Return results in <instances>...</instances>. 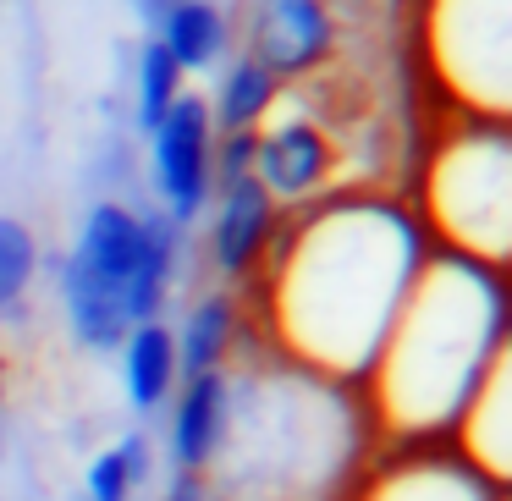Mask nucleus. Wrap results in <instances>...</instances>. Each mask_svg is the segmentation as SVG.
Instances as JSON below:
<instances>
[{"label":"nucleus","mask_w":512,"mask_h":501,"mask_svg":"<svg viewBox=\"0 0 512 501\" xmlns=\"http://www.w3.org/2000/svg\"><path fill=\"white\" fill-rule=\"evenodd\" d=\"M424 254L430 243L397 193L358 188L281 210L265 265L243 287L254 342L331 386H358Z\"/></svg>","instance_id":"1"},{"label":"nucleus","mask_w":512,"mask_h":501,"mask_svg":"<svg viewBox=\"0 0 512 501\" xmlns=\"http://www.w3.org/2000/svg\"><path fill=\"white\" fill-rule=\"evenodd\" d=\"M501 353H507V276L430 248L375 364L353 386L375 446L446 441Z\"/></svg>","instance_id":"2"},{"label":"nucleus","mask_w":512,"mask_h":501,"mask_svg":"<svg viewBox=\"0 0 512 501\" xmlns=\"http://www.w3.org/2000/svg\"><path fill=\"white\" fill-rule=\"evenodd\" d=\"M232 413L210 485L221 501H331L375 446L353 386L309 375L248 342L226 364Z\"/></svg>","instance_id":"3"},{"label":"nucleus","mask_w":512,"mask_h":501,"mask_svg":"<svg viewBox=\"0 0 512 501\" xmlns=\"http://www.w3.org/2000/svg\"><path fill=\"white\" fill-rule=\"evenodd\" d=\"M408 210L435 254L507 276L512 248V138L507 122L441 111L424 138Z\"/></svg>","instance_id":"4"},{"label":"nucleus","mask_w":512,"mask_h":501,"mask_svg":"<svg viewBox=\"0 0 512 501\" xmlns=\"http://www.w3.org/2000/svg\"><path fill=\"white\" fill-rule=\"evenodd\" d=\"M419 72L441 111L507 122L512 111V0H419Z\"/></svg>","instance_id":"5"},{"label":"nucleus","mask_w":512,"mask_h":501,"mask_svg":"<svg viewBox=\"0 0 512 501\" xmlns=\"http://www.w3.org/2000/svg\"><path fill=\"white\" fill-rule=\"evenodd\" d=\"M144 259V210L122 199L89 204L78 243L61 259V309L83 353H116L133 331V276Z\"/></svg>","instance_id":"6"},{"label":"nucleus","mask_w":512,"mask_h":501,"mask_svg":"<svg viewBox=\"0 0 512 501\" xmlns=\"http://www.w3.org/2000/svg\"><path fill=\"white\" fill-rule=\"evenodd\" d=\"M347 155H353L347 127H331V111L314 105L303 89H281L276 111L254 127V182L281 210H303L331 193H358L347 188Z\"/></svg>","instance_id":"7"},{"label":"nucleus","mask_w":512,"mask_h":501,"mask_svg":"<svg viewBox=\"0 0 512 501\" xmlns=\"http://www.w3.org/2000/svg\"><path fill=\"white\" fill-rule=\"evenodd\" d=\"M243 56L281 89L314 83L342 56V12L331 0H254L243 17Z\"/></svg>","instance_id":"8"},{"label":"nucleus","mask_w":512,"mask_h":501,"mask_svg":"<svg viewBox=\"0 0 512 501\" xmlns=\"http://www.w3.org/2000/svg\"><path fill=\"white\" fill-rule=\"evenodd\" d=\"M149 138V188L160 199V215L177 226L204 221L215 199V122L204 94H182Z\"/></svg>","instance_id":"9"},{"label":"nucleus","mask_w":512,"mask_h":501,"mask_svg":"<svg viewBox=\"0 0 512 501\" xmlns=\"http://www.w3.org/2000/svg\"><path fill=\"white\" fill-rule=\"evenodd\" d=\"M353 501H507V485L485 479L446 441L380 446V457L358 474Z\"/></svg>","instance_id":"10"},{"label":"nucleus","mask_w":512,"mask_h":501,"mask_svg":"<svg viewBox=\"0 0 512 501\" xmlns=\"http://www.w3.org/2000/svg\"><path fill=\"white\" fill-rule=\"evenodd\" d=\"M204 215H210V237H204L210 270L221 276V287L243 292L270 254V237H276V226H281V204L270 199L254 177H243V182L215 188V199Z\"/></svg>","instance_id":"11"},{"label":"nucleus","mask_w":512,"mask_h":501,"mask_svg":"<svg viewBox=\"0 0 512 501\" xmlns=\"http://www.w3.org/2000/svg\"><path fill=\"white\" fill-rule=\"evenodd\" d=\"M171 430H166V457L171 468H193L210 474L215 452L226 435V413H232V375L210 369V375H182V386L171 391Z\"/></svg>","instance_id":"12"},{"label":"nucleus","mask_w":512,"mask_h":501,"mask_svg":"<svg viewBox=\"0 0 512 501\" xmlns=\"http://www.w3.org/2000/svg\"><path fill=\"white\" fill-rule=\"evenodd\" d=\"M171 342H177L182 375H210V369H226L248 342H254L243 292H232V287L199 292V298L188 303V314L171 325Z\"/></svg>","instance_id":"13"},{"label":"nucleus","mask_w":512,"mask_h":501,"mask_svg":"<svg viewBox=\"0 0 512 501\" xmlns=\"http://www.w3.org/2000/svg\"><path fill=\"white\" fill-rule=\"evenodd\" d=\"M507 375H512V358L501 353L485 369L479 391L468 397V408L457 413L452 435H446V446L496 485H507Z\"/></svg>","instance_id":"14"},{"label":"nucleus","mask_w":512,"mask_h":501,"mask_svg":"<svg viewBox=\"0 0 512 501\" xmlns=\"http://www.w3.org/2000/svg\"><path fill=\"white\" fill-rule=\"evenodd\" d=\"M155 39L166 45V56L177 61L182 72H215L232 50V23L215 0H166L160 6Z\"/></svg>","instance_id":"15"},{"label":"nucleus","mask_w":512,"mask_h":501,"mask_svg":"<svg viewBox=\"0 0 512 501\" xmlns=\"http://www.w3.org/2000/svg\"><path fill=\"white\" fill-rule=\"evenodd\" d=\"M122 353V386L133 413H160L171 402V391L182 386V364H177V342H171L166 320H144L127 331Z\"/></svg>","instance_id":"16"},{"label":"nucleus","mask_w":512,"mask_h":501,"mask_svg":"<svg viewBox=\"0 0 512 501\" xmlns=\"http://www.w3.org/2000/svg\"><path fill=\"white\" fill-rule=\"evenodd\" d=\"M276 100H281V83L270 78L265 67H254L248 56H232L204 105H210L215 133H254V127L276 111Z\"/></svg>","instance_id":"17"},{"label":"nucleus","mask_w":512,"mask_h":501,"mask_svg":"<svg viewBox=\"0 0 512 501\" xmlns=\"http://www.w3.org/2000/svg\"><path fill=\"white\" fill-rule=\"evenodd\" d=\"M149 479H155V441L149 430H127L94 452L83 474V501H133V490H144Z\"/></svg>","instance_id":"18"},{"label":"nucleus","mask_w":512,"mask_h":501,"mask_svg":"<svg viewBox=\"0 0 512 501\" xmlns=\"http://www.w3.org/2000/svg\"><path fill=\"white\" fill-rule=\"evenodd\" d=\"M188 94V72L166 56L160 39H149L138 50V94H133V116H138V133H155V122L171 111V105Z\"/></svg>","instance_id":"19"},{"label":"nucleus","mask_w":512,"mask_h":501,"mask_svg":"<svg viewBox=\"0 0 512 501\" xmlns=\"http://www.w3.org/2000/svg\"><path fill=\"white\" fill-rule=\"evenodd\" d=\"M34 276H39V237H34V226L17 221V215H0V320L28 298Z\"/></svg>","instance_id":"20"},{"label":"nucleus","mask_w":512,"mask_h":501,"mask_svg":"<svg viewBox=\"0 0 512 501\" xmlns=\"http://www.w3.org/2000/svg\"><path fill=\"white\" fill-rule=\"evenodd\" d=\"M254 177V133H215V188Z\"/></svg>","instance_id":"21"},{"label":"nucleus","mask_w":512,"mask_h":501,"mask_svg":"<svg viewBox=\"0 0 512 501\" xmlns=\"http://www.w3.org/2000/svg\"><path fill=\"white\" fill-rule=\"evenodd\" d=\"M160 501H221L210 485V474H193V468H171L166 490H160Z\"/></svg>","instance_id":"22"},{"label":"nucleus","mask_w":512,"mask_h":501,"mask_svg":"<svg viewBox=\"0 0 512 501\" xmlns=\"http://www.w3.org/2000/svg\"><path fill=\"white\" fill-rule=\"evenodd\" d=\"M6 391H12V364H6V353H0V413H6Z\"/></svg>","instance_id":"23"}]
</instances>
